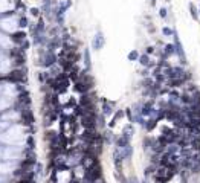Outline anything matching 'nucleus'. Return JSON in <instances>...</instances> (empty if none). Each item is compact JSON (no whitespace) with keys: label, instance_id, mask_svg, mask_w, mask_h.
I'll return each mask as SVG.
<instances>
[{"label":"nucleus","instance_id":"3","mask_svg":"<svg viewBox=\"0 0 200 183\" xmlns=\"http://www.w3.org/2000/svg\"><path fill=\"white\" fill-rule=\"evenodd\" d=\"M102 46H104V37H102L101 32H98V35H96L95 40H93V47L98 50V49H101Z\"/></svg>","mask_w":200,"mask_h":183},{"label":"nucleus","instance_id":"12","mask_svg":"<svg viewBox=\"0 0 200 183\" xmlns=\"http://www.w3.org/2000/svg\"><path fill=\"white\" fill-rule=\"evenodd\" d=\"M31 12H32V15H38V9H31Z\"/></svg>","mask_w":200,"mask_h":183},{"label":"nucleus","instance_id":"5","mask_svg":"<svg viewBox=\"0 0 200 183\" xmlns=\"http://www.w3.org/2000/svg\"><path fill=\"white\" fill-rule=\"evenodd\" d=\"M139 61H141L142 66H150V56H148V55H142V56H139Z\"/></svg>","mask_w":200,"mask_h":183},{"label":"nucleus","instance_id":"9","mask_svg":"<svg viewBox=\"0 0 200 183\" xmlns=\"http://www.w3.org/2000/svg\"><path fill=\"white\" fill-rule=\"evenodd\" d=\"M159 15L162 17V18H166V15H168V11H166V8H163V6L160 8V9H159Z\"/></svg>","mask_w":200,"mask_h":183},{"label":"nucleus","instance_id":"1","mask_svg":"<svg viewBox=\"0 0 200 183\" xmlns=\"http://www.w3.org/2000/svg\"><path fill=\"white\" fill-rule=\"evenodd\" d=\"M86 177H87V180H90V182H96L98 179H101V166H99L98 162H96L95 165H92L90 168L86 169Z\"/></svg>","mask_w":200,"mask_h":183},{"label":"nucleus","instance_id":"6","mask_svg":"<svg viewBox=\"0 0 200 183\" xmlns=\"http://www.w3.org/2000/svg\"><path fill=\"white\" fill-rule=\"evenodd\" d=\"M162 34L166 35V37H171V35H174L176 32H174L171 28H166V26H165V28H162Z\"/></svg>","mask_w":200,"mask_h":183},{"label":"nucleus","instance_id":"2","mask_svg":"<svg viewBox=\"0 0 200 183\" xmlns=\"http://www.w3.org/2000/svg\"><path fill=\"white\" fill-rule=\"evenodd\" d=\"M174 35H176V37H174V49H176V53H177V56L180 58V63L185 64V63H186V58H185V52H183L182 43H180V40H179V37H177V32H176Z\"/></svg>","mask_w":200,"mask_h":183},{"label":"nucleus","instance_id":"15","mask_svg":"<svg viewBox=\"0 0 200 183\" xmlns=\"http://www.w3.org/2000/svg\"><path fill=\"white\" fill-rule=\"evenodd\" d=\"M165 2H171V0H165Z\"/></svg>","mask_w":200,"mask_h":183},{"label":"nucleus","instance_id":"4","mask_svg":"<svg viewBox=\"0 0 200 183\" xmlns=\"http://www.w3.org/2000/svg\"><path fill=\"white\" fill-rule=\"evenodd\" d=\"M188 8H190V14H191V17H193V20H199V11H197V8H196V5L193 3V2H190L188 3Z\"/></svg>","mask_w":200,"mask_h":183},{"label":"nucleus","instance_id":"13","mask_svg":"<svg viewBox=\"0 0 200 183\" xmlns=\"http://www.w3.org/2000/svg\"><path fill=\"white\" fill-rule=\"evenodd\" d=\"M147 53H153V47H147Z\"/></svg>","mask_w":200,"mask_h":183},{"label":"nucleus","instance_id":"7","mask_svg":"<svg viewBox=\"0 0 200 183\" xmlns=\"http://www.w3.org/2000/svg\"><path fill=\"white\" fill-rule=\"evenodd\" d=\"M156 124H158V119H150V121L147 122V130H148V131L153 130V128L156 127Z\"/></svg>","mask_w":200,"mask_h":183},{"label":"nucleus","instance_id":"14","mask_svg":"<svg viewBox=\"0 0 200 183\" xmlns=\"http://www.w3.org/2000/svg\"><path fill=\"white\" fill-rule=\"evenodd\" d=\"M150 3H151V6H156V0H150Z\"/></svg>","mask_w":200,"mask_h":183},{"label":"nucleus","instance_id":"8","mask_svg":"<svg viewBox=\"0 0 200 183\" xmlns=\"http://www.w3.org/2000/svg\"><path fill=\"white\" fill-rule=\"evenodd\" d=\"M12 40H14V41H22V40H25V34H23V32H18V34H14V37H12Z\"/></svg>","mask_w":200,"mask_h":183},{"label":"nucleus","instance_id":"10","mask_svg":"<svg viewBox=\"0 0 200 183\" xmlns=\"http://www.w3.org/2000/svg\"><path fill=\"white\" fill-rule=\"evenodd\" d=\"M112 113V104H106L104 105V115H110Z\"/></svg>","mask_w":200,"mask_h":183},{"label":"nucleus","instance_id":"11","mask_svg":"<svg viewBox=\"0 0 200 183\" xmlns=\"http://www.w3.org/2000/svg\"><path fill=\"white\" fill-rule=\"evenodd\" d=\"M128 58H130V60H136V58H139V53H138L136 50H133V52L128 55Z\"/></svg>","mask_w":200,"mask_h":183}]
</instances>
